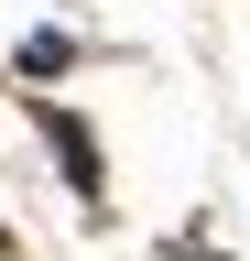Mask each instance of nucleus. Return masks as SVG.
Returning <instances> with one entry per match:
<instances>
[{
  "label": "nucleus",
  "mask_w": 250,
  "mask_h": 261,
  "mask_svg": "<svg viewBox=\"0 0 250 261\" xmlns=\"http://www.w3.org/2000/svg\"><path fill=\"white\" fill-rule=\"evenodd\" d=\"M22 109H33V142H44V163H54V185H66L87 218H109V142H98V120L66 109L54 87H33Z\"/></svg>",
  "instance_id": "f257e3e1"
},
{
  "label": "nucleus",
  "mask_w": 250,
  "mask_h": 261,
  "mask_svg": "<svg viewBox=\"0 0 250 261\" xmlns=\"http://www.w3.org/2000/svg\"><path fill=\"white\" fill-rule=\"evenodd\" d=\"M87 65V33H66V22H33V33H11V76L22 87H66Z\"/></svg>",
  "instance_id": "f03ea898"
},
{
  "label": "nucleus",
  "mask_w": 250,
  "mask_h": 261,
  "mask_svg": "<svg viewBox=\"0 0 250 261\" xmlns=\"http://www.w3.org/2000/svg\"><path fill=\"white\" fill-rule=\"evenodd\" d=\"M0 261H22V240H11V218H0Z\"/></svg>",
  "instance_id": "7ed1b4c3"
}]
</instances>
